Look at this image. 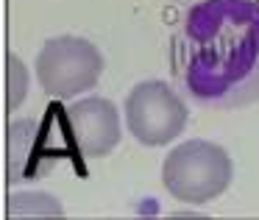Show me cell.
<instances>
[{
    "instance_id": "cell-6",
    "label": "cell",
    "mask_w": 259,
    "mask_h": 220,
    "mask_svg": "<svg viewBox=\"0 0 259 220\" xmlns=\"http://www.w3.org/2000/svg\"><path fill=\"white\" fill-rule=\"evenodd\" d=\"M53 156L59 151L53 148V140L42 123L36 120H12L6 134V170L12 184H23V181H34L53 164Z\"/></svg>"
},
{
    "instance_id": "cell-5",
    "label": "cell",
    "mask_w": 259,
    "mask_h": 220,
    "mask_svg": "<svg viewBox=\"0 0 259 220\" xmlns=\"http://www.w3.org/2000/svg\"><path fill=\"white\" fill-rule=\"evenodd\" d=\"M64 142L84 159H103L120 145V112L106 98H81L59 109Z\"/></svg>"
},
{
    "instance_id": "cell-3",
    "label": "cell",
    "mask_w": 259,
    "mask_h": 220,
    "mask_svg": "<svg viewBox=\"0 0 259 220\" xmlns=\"http://www.w3.org/2000/svg\"><path fill=\"white\" fill-rule=\"evenodd\" d=\"M36 78L48 98L73 101L75 95L95 90L103 75V53L84 36L62 34L48 39L36 53Z\"/></svg>"
},
{
    "instance_id": "cell-1",
    "label": "cell",
    "mask_w": 259,
    "mask_h": 220,
    "mask_svg": "<svg viewBox=\"0 0 259 220\" xmlns=\"http://www.w3.org/2000/svg\"><path fill=\"white\" fill-rule=\"evenodd\" d=\"M173 70L201 106L259 101V0H203L173 36Z\"/></svg>"
},
{
    "instance_id": "cell-9",
    "label": "cell",
    "mask_w": 259,
    "mask_h": 220,
    "mask_svg": "<svg viewBox=\"0 0 259 220\" xmlns=\"http://www.w3.org/2000/svg\"><path fill=\"white\" fill-rule=\"evenodd\" d=\"M137 220H148V217H137ZM167 220H198V217H167Z\"/></svg>"
},
{
    "instance_id": "cell-4",
    "label": "cell",
    "mask_w": 259,
    "mask_h": 220,
    "mask_svg": "<svg viewBox=\"0 0 259 220\" xmlns=\"http://www.w3.org/2000/svg\"><path fill=\"white\" fill-rule=\"evenodd\" d=\"M123 112L131 137L148 148L173 142L179 134H184L187 123H190V112H187L181 95L164 81L153 78L131 86V92L125 95Z\"/></svg>"
},
{
    "instance_id": "cell-7",
    "label": "cell",
    "mask_w": 259,
    "mask_h": 220,
    "mask_svg": "<svg viewBox=\"0 0 259 220\" xmlns=\"http://www.w3.org/2000/svg\"><path fill=\"white\" fill-rule=\"evenodd\" d=\"M9 217L12 220H64V206L51 192H39V190L14 192L9 198Z\"/></svg>"
},
{
    "instance_id": "cell-2",
    "label": "cell",
    "mask_w": 259,
    "mask_h": 220,
    "mask_svg": "<svg viewBox=\"0 0 259 220\" xmlns=\"http://www.w3.org/2000/svg\"><path fill=\"white\" fill-rule=\"evenodd\" d=\"M234 179L229 151L209 140H187L176 145L162 162V184L176 201L203 206L218 201Z\"/></svg>"
},
{
    "instance_id": "cell-8",
    "label": "cell",
    "mask_w": 259,
    "mask_h": 220,
    "mask_svg": "<svg viewBox=\"0 0 259 220\" xmlns=\"http://www.w3.org/2000/svg\"><path fill=\"white\" fill-rule=\"evenodd\" d=\"M6 84H9V109L14 112L28 95V67L17 53L6 56Z\"/></svg>"
}]
</instances>
